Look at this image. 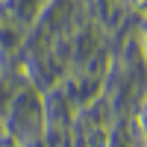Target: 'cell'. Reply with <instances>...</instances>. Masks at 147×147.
I'll return each mask as SVG.
<instances>
[{
  "instance_id": "6da1fadb",
  "label": "cell",
  "mask_w": 147,
  "mask_h": 147,
  "mask_svg": "<svg viewBox=\"0 0 147 147\" xmlns=\"http://www.w3.org/2000/svg\"><path fill=\"white\" fill-rule=\"evenodd\" d=\"M129 6L138 12V15H147V0H129Z\"/></svg>"
},
{
  "instance_id": "7a4b0ae2",
  "label": "cell",
  "mask_w": 147,
  "mask_h": 147,
  "mask_svg": "<svg viewBox=\"0 0 147 147\" xmlns=\"http://www.w3.org/2000/svg\"><path fill=\"white\" fill-rule=\"evenodd\" d=\"M144 53H147V41H144Z\"/></svg>"
}]
</instances>
